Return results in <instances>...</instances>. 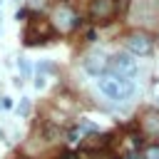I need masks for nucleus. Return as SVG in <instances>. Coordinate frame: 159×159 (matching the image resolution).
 Segmentation results:
<instances>
[{
    "instance_id": "nucleus-1",
    "label": "nucleus",
    "mask_w": 159,
    "mask_h": 159,
    "mask_svg": "<svg viewBox=\"0 0 159 159\" xmlns=\"http://www.w3.org/2000/svg\"><path fill=\"white\" fill-rule=\"evenodd\" d=\"M97 87L104 97L114 99V102H124L129 99L134 92H137V84L134 80H127V77H117V75H102L97 80Z\"/></svg>"
},
{
    "instance_id": "nucleus-2",
    "label": "nucleus",
    "mask_w": 159,
    "mask_h": 159,
    "mask_svg": "<svg viewBox=\"0 0 159 159\" xmlns=\"http://www.w3.org/2000/svg\"><path fill=\"white\" fill-rule=\"evenodd\" d=\"M137 72H139V65H137V60H132V55H114L109 60V75L134 80Z\"/></svg>"
},
{
    "instance_id": "nucleus-3",
    "label": "nucleus",
    "mask_w": 159,
    "mask_h": 159,
    "mask_svg": "<svg viewBox=\"0 0 159 159\" xmlns=\"http://www.w3.org/2000/svg\"><path fill=\"white\" fill-rule=\"evenodd\" d=\"M52 25L60 30V32H70V30H75L77 25H80V17L75 15V10L70 7V5H57L55 7V12H52Z\"/></svg>"
},
{
    "instance_id": "nucleus-4",
    "label": "nucleus",
    "mask_w": 159,
    "mask_h": 159,
    "mask_svg": "<svg viewBox=\"0 0 159 159\" xmlns=\"http://www.w3.org/2000/svg\"><path fill=\"white\" fill-rule=\"evenodd\" d=\"M84 70H87L92 77H102V75H107V70H109V60H107V55H104V52H92V55H87V60H84Z\"/></svg>"
},
{
    "instance_id": "nucleus-5",
    "label": "nucleus",
    "mask_w": 159,
    "mask_h": 159,
    "mask_svg": "<svg viewBox=\"0 0 159 159\" xmlns=\"http://www.w3.org/2000/svg\"><path fill=\"white\" fill-rule=\"evenodd\" d=\"M127 50L137 57H144V55H152V40L142 32H134L127 37Z\"/></svg>"
},
{
    "instance_id": "nucleus-6",
    "label": "nucleus",
    "mask_w": 159,
    "mask_h": 159,
    "mask_svg": "<svg viewBox=\"0 0 159 159\" xmlns=\"http://www.w3.org/2000/svg\"><path fill=\"white\" fill-rule=\"evenodd\" d=\"M114 10H117L114 0H92V5H89V15L94 20H109L114 15Z\"/></svg>"
},
{
    "instance_id": "nucleus-7",
    "label": "nucleus",
    "mask_w": 159,
    "mask_h": 159,
    "mask_svg": "<svg viewBox=\"0 0 159 159\" xmlns=\"http://www.w3.org/2000/svg\"><path fill=\"white\" fill-rule=\"evenodd\" d=\"M17 67H20V75H22V80H30V77H32V65H30L25 57H17Z\"/></svg>"
},
{
    "instance_id": "nucleus-8",
    "label": "nucleus",
    "mask_w": 159,
    "mask_h": 159,
    "mask_svg": "<svg viewBox=\"0 0 159 159\" xmlns=\"http://www.w3.org/2000/svg\"><path fill=\"white\" fill-rule=\"evenodd\" d=\"M27 112H30V99H27V97H20V104H17V114H20V117H25Z\"/></svg>"
},
{
    "instance_id": "nucleus-9",
    "label": "nucleus",
    "mask_w": 159,
    "mask_h": 159,
    "mask_svg": "<svg viewBox=\"0 0 159 159\" xmlns=\"http://www.w3.org/2000/svg\"><path fill=\"white\" fill-rule=\"evenodd\" d=\"M45 84H47V77H45L42 72H37V77H35V87H37V89H45Z\"/></svg>"
},
{
    "instance_id": "nucleus-10",
    "label": "nucleus",
    "mask_w": 159,
    "mask_h": 159,
    "mask_svg": "<svg viewBox=\"0 0 159 159\" xmlns=\"http://www.w3.org/2000/svg\"><path fill=\"white\" fill-rule=\"evenodd\" d=\"M147 159H159V147H152L147 152Z\"/></svg>"
},
{
    "instance_id": "nucleus-11",
    "label": "nucleus",
    "mask_w": 159,
    "mask_h": 159,
    "mask_svg": "<svg viewBox=\"0 0 159 159\" xmlns=\"http://www.w3.org/2000/svg\"><path fill=\"white\" fill-rule=\"evenodd\" d=\"M2 109H12V99L10 97H2Z\"/></svg>"
},
{
    "instance_id": "nucleus-12",
    "label": "nucleus",
    "mask_w": 159,
    "mask_h": 159,
    "mask_svg": "<svg viewBox=\"0 0 159 159\" xmlns=\"http://www.w3.org/2000/svg\"><path fill=\"white\" fill-rule=\"evenodd\" d=\"M30 5H32V7H42V5H45V0H30Z\"/></svg>"
},
{
    "instance_id": "nucleus-13",
    "label": "nucleus",
    "mask_w": 159,
    "mask_h": 159,
    "mask_svg": "<svg viewBox=\"0 0 159 159\" xmlns=\"http://www.w3.org/2000/svg\"><path fill=\"white\" fill-rule=\"evenodd\" d=\"M60 159H77V154H62Z\"/></svg>"
},
{
    "instance_id": "nucleus-14",
    "label": "nucleus",
    "mask_w": 159,
    "mask_h": 159,
    "mask_svg": "<svg viewBox=\"0 0 159 159\" xmlns=\"http://www.w3.org/2000/svg\"><path fill=\"white\" fill-rule=\"evenodd\" d=\"M0 109H2V97H0Z\"/></svg>"
},
{
    "instance_id": "nucleus-15",
    "label": "nucleus",
    "mask_w": 159,
    "mask_h": 159,
    "mask_svg": "<svg viewBox=\"0 0 159 159\" xmlns=\"http://www.w3.org/2000/svg\"><path fill=\"white\" fill-rule=\"evenodd\" d=\"M0 139H2V129H0Z\"/></svg>"
}]
</instances>
